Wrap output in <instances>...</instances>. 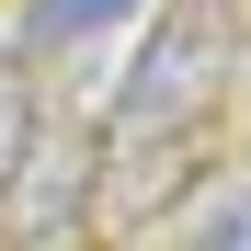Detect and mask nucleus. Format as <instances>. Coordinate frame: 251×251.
Listing matches in <instances>:
<instances>
[{
	"label": "nucleus",
	"mask_w": 251,
	"mask_h": 251,
	"mask_svg": "<svg viewBox=\"0 0 251 251\" xmlns=\"http://www.w3.org/2000/svg\"><path fill=\"white\" fill-rule=\"evenodd\" d=\"M217 23H194V12H172V23H160L149 34V57H137V80H126V92H114V137H160V126H172V114H194L205 92H217Z\"/></svg>",
	"instance_id": "nucleus-1"
},
{
	"label": "nucleus",
	"mask_w": 251,
	"mask_h": 251,
	"mask_svg": "<svg viewBox=\"0 0 251 251\" xmlns=\"http://www.w3.org/2000/svg\"><path fill=\"white\" fill-rule=\"evenodd\" d=\"M80 183H92V149H80V137H34V160L12 172V228L46 240L69 205H80Z\"/></svg>",
	"instance_id": "nucleus-2"
},
{
	"label": "nucleus",
	"mask_w": 251,
	"mask_h": 251,
	"mask_svg": "<svg viewBox=\"0 0 251 251\" xmlns=\"http://www.w3.org/2000/svg\"><path fill=\"white\" fill-rule=\"evenodd\" d=\"M103 12H126V0H34V23H23V46H69V34H92Z\"/></svg>",
	"instance_id": "nucleus-3"
},
{
	"label": "nucleus",
	"mask_w": 251,
	"mask_h": 251,
	"mask_svg": "<svg viewBox=\"0 0 251 251\" xmlns=\"http://www.w3.org/2000/svg\"><path fill=\"white\" fill-rule=\"evenodd\" d=\"M23 160H34V103H23V80H0V194H12Z\"/></svg>",
	"instance_id": "nucleus-4"
},
{
	"label": "nucleus",
	"mask_w": 251,
	"mask_h": 251,
	"mask_svg": "<svg viewBox=\"0 0 251 251\" xmlns=\"http://www.w3.org/2000/svg\"><path fill=\"white\" fill-rule=\"evenodd\" d=\"M240 240H251V217H228V228H205L194 251H240Z\"/></svg>",
	"instance_id": "nucleus-5"
}]
</instances>
